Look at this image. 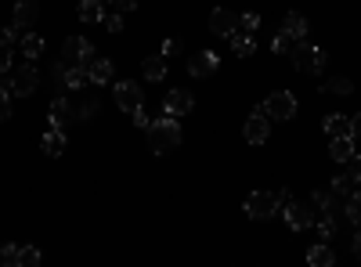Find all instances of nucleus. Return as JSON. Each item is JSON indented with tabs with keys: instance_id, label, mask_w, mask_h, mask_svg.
<instances>
[{
	"instance_id": "24",
	"label": "nucleus",
	"mask_w": 361,
	"mask_h": 267,
	"mask_svg": "<svg viewBox=\"0 0 361 267\" xmlns=\"http://www.w3.org/2000/svg\"><path fill=\"white\" fill-rule=\"evenodd\" d=\"M322 91H329V94H354V83L347 76H329L322 83Z\"/></svg>"
},
{
	"instance_id": "13",
	"label": "nucleus",
	"mask_w": 361,
	"mask_h": 267,
	"mask_svg": "<svg viewBox=\"0 0 361 267\" xmlns=\"http://www.w3.org/2000/svg\"><path fill=\"white\" fill-rule=\"evenodd\" d=\"M267 134H271L267 116L257 108V112L250 116V120H246V141H250V144H264V141H267Z\"/></svg>"
},
{
	"instance_id": "19",
	"label": "nucleus",
	"mask_w": 361,
	"mask_h": 267,
	"mask_svg": "<svg viewBox=\"0 0 361 267\" xmlns=\"http://www.w3.org/2000/svg\"><path fill=\"white\" fill-rule=\"evenodd\" d=\"M307 263H311V267H333V263H336V253L329 249L325 242H318V246L307 249Z\"/></svg>"
},
{
	"instance_id": "36",
	"label": "nucleus",
	"mask_w": 361,
	"mask_h": 267,
	"mask_svg": "<svg viewBox=\"0 0 361 267\" xmlns=\"http://www.w3.org/2000/svg\"><path fill=\"white\" fill-rule=\"evenodd\" d=\"M102 22H105V29H109V33H119V29H123V11H109Z\"/></svg>"
},
{
	"instance_id": "40",
	"label": "nucleus",
	"mask_w": 361,
	"mask_h": 267,
	"mask_svg": "<svg viewBox=\"0 0 361 267\" xmlns=\"http://www.w3.org/2000/svg\"><path fill=\"white\" fill-rule=\"evenodd\" d=\"M0 40H4V44H11V47H15V44H22V37H18V25H8L4 33H0Z\"/></svg>"
},
{
	"instance_id": "18",
	"label": "nucleus",
	"mask_w": 361,
	"mask_h": 267,
	"mask_svg": "<svg viewBox=\"0 0 361 267\" xmlns=\"http://www.w3.org/2000/svg\"><path fill=\"white\" fill-rule=\"evenodd\" d=\"M87 76H90V83H109L112 80V62H109V58H94V62H90L87 66Z\"/></svg>"
},
{
	"instance_id": "31",
	"label": "nucleus",
	"mask_w": 361,
	"mask_h": 267,
	"mask_svg": "<svg viewBox=\"0 0 361 267\" xmlns=\"http://www.w3.org/2000/svg\"><path fill=\"white\" fill-rule=\"evenodd\" d=\"M347 217H350V224L361 228V192H350L347 195Z\"/></svg>"
},
{
	"instance_id": "33",
	"label": "nucleus",
	"mask_w": 361,
	"mask_h": 267,
	"mask_svg": "<svg viewBox=\"0 0 361 267\" xmlns=\"http://www.w3.org/2000/svg\"><path fill=\"white\" fill-rule=\"evenodd\" d=\"M354 185H357V181H354L350 173H340L336 181H333V192H336V195H350V192H354Z\"/></svg>"
},
{
	"instance_id": "38",
	"label": "nucleus",
	"mask_w": 361,
	"mask_h": 267,
	"mask_svg": "<svg viewBox=\"0 0 361 267\" xmlns=\"http://www.w3.org/2000/svg\"><path fill=\"white\" fill-rule=\"evenodd\" d=\"M347 173H350V177H354V181L361 185V152H354V156L347 159Z\"/></svg>"
},
{
	"instance_id": "1",
	"label": "nucleus",
	"mask_w": 361,
	"mask_h": 267,
	"mask_svg": "<svg viewBox=\"0 0 361 267\" xmlns=\"http://www.w3.org/2000/svg\"><path fill=\"white\" fill-rule=\"evenodd\" d=\"M177 144H180V123L173 120V116H163V120L148 123V148H152L156 156L173 152Z\"/></svg>"
},
{
	"instance_id": "42",
	"label": "nucleus",
	"mask_w": 361,
	"mask_h": 267,
	"mask_svg": "<svg viewBox=\"0 0 361 267\" xmlns=\"http://www.w3.org/2000/svg\"><path fill=\"white\" fill-rule=\"evenodd\" d=\"M350 137H354V141H361V112L350 120Z\"/></svg>"
},
{
	"instance_id": "39",
	"label": "nucleus",
	"mask_w": 361,
	"mask_h": 267,
	"mask_svg": "<svg viewBox=\"0 0 361 267\" xmlns=\"http://www.w3.org/2000/svg\"><path fill=\"white\" fill-rule=\"evenodd\" d=\"M109 8H112V11H123V15H127V11H134V8H137V0H109Z\"/></svg>"
},
{
	"instance_id": "7",
	"label": "nucleus",
	"mask_w": 361,
	"mask_h": 267,
	"mask_svg": "<svg viewBox=\"0 0 361 267\" xmlns=\"http://www.w3.org/2000/svg\"><path fill=\"white\" fill-rule=\"evenodd\" d=\"M37 83H40L37 66H33V62H25V66H18V69L11 73V87H8V91H11L15 98H29V94L37 91Z\"/></svg>"
},
{
	"instance_id": "25",
	"label": "nucleus",
	"mask_w": 361,
	"mask_h": 267,
	"mask_svg": "<svg viewBox=\"0 0 361 267\" xmlns=\"http://www.w3.org/2000/svg\"><path fill=\"white\" fill-rule=\"evenodd\" d=\"M80 18H83V22H102V18H105L102 0H80Z\"/></svg>"
},
{
	"instance_id": "22",
	"label": "nucleus",
	"mask_w": 361,
	"mask_h": 267,
	"mask_svg": "<svg viewBox=\"0 0 361 267\" xmlns=\"http://www.w3.org/2000/svg\"><path fill=\"white\" fill-rule=\"evenodd\" d=\"M228 40H231V51H235L238 58H250V54L257 51V40H253L250 33H238V29H235V33H231Z\"/></svg>"
},
{
	"instance_id": "41",
	"label": "nucleus",
	"mask_w": 361,
	"mask_h": 267,
	"mask_svg": "<svg viewBox=\"0 0 361 267\" xmlns=\"http://www.w3.org/2000/svg\"><path fill=\"white\" fill-rule=\"evenodd\" d=\"M130 120H134V127H145V130H148V123H152V120H148V116H145V108L130 112Z\"/></svg>"
},
{
	"instance_id": "12",
	"label": "nucleus",
	"mask_w": 361,
	"mask_h": 267,
	"mask_svg": "<svg viewBox=\"0 0 361 267\" xmlns=\"http://www.w3.org/2000/svg\"><path fill=\"white\" fill-rule=\"evenodd\" d=\"M217 66H221V58L214 54V51H199V54H192V62H188V73L192 76H209V73H217Z\"/></svg>"
},
{
	"instance_id": "4",
	"label": "nucleus",
	"mask_w": 361,
	"mask_h": 267,
	"mask_svg": "<svg viewBox=\"0 0 361 267\" xmlns=\"http://www.w3.org/2000/svg\"><path fill=\"white\" fill-rule=\"evenodd\" d=\"M62 62L73 66V69H87L90 62H94V47H90V40H83V37H66V44H62Z\"/></svg>"
},
{
	"instance_id": "8",
	"label": "nucleus",
	"mask_w": 361,
	"mask_h": 267,
	"mask_svg": "<svg viewBox=\"0 0 361 267\" xmlns=\"http://www.w3.org/2000/svg\"><path fill=\"white\" fill-rule=\"evenodd\" d=\"M112 98H116V105L123 108L127 116H130V112H137V108H141V101H145V98H141V87H137V83H130V80L116 83V94H112Z\"/></svg>"
},
{
	"instance_id": "28",
	"label": "nucleus",
	"mask_w": 361,
	"mask_h": 267,
	"mask_svg": "<svg viewBox=\"0 0 361 267\" xmlns=\"http://www.w3.org/2000/svg\"><path fill=\"white\" fill-rule=\"evenodd\" d=\"M22 51H25L29 62H37V58L44 54V40H40L37 33H29V37H22Z\"/></svg>"
},
{
	"instance_id": "11",
	"label": "nucleus",
	"mask_w": 361,
	"mask_h": 267,
	"mask_svg": "<svg viewBox=\"0 0 361 267\" xmlns=\"http://www.w3.org/2000/svg\"><path fill=\"white\" fill-rule=\"evenodd\" d=\"M73 120H76V116H73V101H69L66 94H58V98L51 101V127L66 130V127H69Z\"/></svg>"
},
{
	"instance_id": "32",
	"label": "nucleus",
	"mask_w": 361,
	"mask_h": 267,
	"mask_svg": "<svg viewBox=\"0 0 361 267\" xmlns=\"http://www.w3.org/2000/svg\"><path fill=\"white\" fill-rule=\"evenodd\" d=\"M8 69H15V51H11V44L0 40V76H4Z\"/></svg>"
},
{
	"instance_id": "3",
	"label": "nucleus",
	"mask_w": 361,
	"mask_h": 267,
	"mask_svg": "<svg viewBox=\"0 0 361 267\" xmlns=\"http://www.w3.org/2000/svg\"><path fill=\"white\" fill-rule=\"evenodd\" d=\"M289 58H293V66H296L300 73H322V69H325V51L314 47V44H307V40H300Z\"/></svg>"
},
{
	"instance_id": "43",
	"label": "nucleus",
	"mask_w": 361,
	"mask_h": 267,
	"mask_svg": "<svg viewBox=\"0 0 361 267\" xmlns=\"http://www.w3.org/2000/svg\"><path fill=\"white\" fill-rule=\"evenodd\" d=\"M180 51V40H166L163 44V58H170V54H177Z\"/></svg>"
},
{
	"instance_id": "16",
	"label": "nucleus",
	"mask_w": 361,
	"mask_h": 267,
	"mask_svg": "<svg viewBox=\"0 0 361 267\" xmlns=\"http://www.w3.org/2000/svg\"><path fill=\"white\" fill-rule=\"evenodd\" d=\"M40 148H44V156H51V159H58L66 152V130H58V127H51L47 134H44V141H40Z\"/></svg>"
},
{
	"instance_id": "14",
	"label": "nucleus",
	"mask_w": 361,
	"mask_h": 267,
	"mask_svg": "<svg viewBox=\"0 0 361 267\" xmlns=\"http://www.w3.org/2000/svg\"><path fill=\"white\" fill-rule=\"evenodd\" d=\"M37 18H40V4H37V0H15V25L18 29L37 25Z\"/></svg>"
},
{
	"instance_id": "26",
	"label": "nucleus",
	"mask_w": 361,
	"mask_h": 267,
	"mask_svg": "<svg viewBox=\"0 0 361 267\" xmlns=\"http://www.w3.org/2000/svg\"><path fill=\"white\" fill-rule=\"evenodd\" d=\"M311 202H314V210H318V213H329V210L336 206V192H333V188H329V192L318 188V192L311 195Z\"/></svg>"
},
{
	"instance_id": "2",
	"label": "nucleus",
	"mask_w": 361,
	"mask_h": 267,
	"mask_svg": "<svg viewBox=\"0 0 361 267\" xmlns=\"http://www.w3.org/2000/svg\"><path fill=\"white\" fill-rule=\"evenodd\" d=\"M286 199H293V195H289V192H253V195L246 199V213H250L253 221H267V217L279 213V206H282Z\"/></svg>"
},
{
	"instance_id": "35",
	"label": "nucleus",
	"mask_w": 361,
	"mask_h": 267,
	"mask_svg": "<svg viewBox=\"0 0 361 267\" xmlns=\"http://www.w3.org/2000/svg\"><path fill=\"white\" fill-rule=\"evenodd\" d=\"M11 98H15V94L8 91V87H0V123L11 116Z\"/></svg>"
},
{
	"instance_id": "30",
	"label": "nucleus",
	"mask_w": 361,
	"mask_h": 267,
	"mask_svg": "<svg viewBox=\"0 0 361 267\" xmlns=\"http://www.w3.org/2000/svg\"><path fill=\"white\" fill-rule=\"evenodd\" d=\"M318 235H322V242H329V239H333V235H336V221H333V213H322L318 221Z\"/></svg>"
},
{
	"instance_id": "23",
	"label": "nucleus",
	"mask_w": 361,
	"mask_h": 267,
	"mask_svg": "<svg viewBox=\"0 0 361 267\" xmlns=\"http://www.w3.org/2000/svg\"><path fill=\"white\" fill-rule=\"evenodd\" d=\"M282 29H286L289 37L304 40V37H307V18H304V15H296V11H289V15H286V22H282Z\"/></svg>"
},
{
	"instance_id": "5",
	"label": "nucleus",
	"mask_w": 361,
	"mask_h": 267,
	"mask_svg": "<svg viewBox=\"0 0 361 267\" xmlns=\"http://www.w3.org/2000/svg\"><path fill=\"white\" fill-rule=\"evenodd\" d=\"M286 224L293 231H307L314 221H318V210H314V202H296V199H286Z\"/></svg>"
},
{
	"instance_id": "37",
	"label": "nucleus",
	"mask_w": 361,
	"mask_h": 267,
	"mask_svg": "<svg viewBox=\"0 0 361 267\" xmlns=\"http://www.w3.org/2000/svg\"><path fill=\"white\" fill-rule=\"evenodd\" d=\"M238 25H243V33H250V37H253V29L260 25V18H257L253 11H243V15H238Z\"/></svg>"
},
{
	"instance_id": "21",
	"label": "nucleus",
	"mask_w": 361,
	"mask_h": 267,
	"mask_svg": "<svg viewBox=\"0 0 361 267\" xmlns=\"http://www.w3.org/2000/svg\"><path fill=\"white\" fill-rule=\"evenodd\" d=\"M329 156H333L336 163H347L350 156H354V137L347 134V137H333V144H329Z\"/></svg>"
},
{
	"instance_id": "9",
	"label": "nucleus",
	"mask_w": 361,
	"mask_h": 267,
	"mask_svg": "<svg viewBox=\"0 0 361 267\" xmlns=\"http://www.w3.org/2000/svg\"><path fill=\"white\" fill-rule=\"evenodd\" d=\"M238 29V15L228 11V8H214L209 11V33H217V37H231Z\"/></svg>"
},
{
	"instance_id": "27",
	"label": "nucleus",
	"mask_w": 361,
	"mask_h": 267,
	"mask_svg": "<svg viewBox=\"0 0 361 267\" xmlns=\"http://www.w3.org/2000/svg\"><path fill=\"white\" fill-rule=\"evenodd\" d=\"M296 44H300L296 37H289L286 29H279L275 40H271V51H275V54H293V47H296Z\"/></svg>"
},
{
	"instance_id": "29",
	"label": "nucleus",
	"mask_w": 361,
	"mask_h": 267,
	"mask_svg": "<svg viewBox=\"0 0 361 267\" xmlns=\"http://www.w3.org/2000/svg\"><path fill=\"white\" fill-rule=\"evenodd\" d=\"M40 260H44V253L37 246H22L18 249V267H37Z\"/></svg>"
},
{
	"instance_id": "34",
	"label": "nucleus",
	"mask_w": 361,
	"mask_h": 267,
	"mask_svg": "<svg viewBox=\"0 0 361 267\" xmlns=\"http://www.w3.org/2000/svg\"><path fill=\"white\" fill-rule=\"evenodd\" d=\"M18 249H22V246H15V242L0 246V263H8V267H18Z\"/></svg>"
},
{
	"instance_id": "17",
	"label": "nucleus",
	"mask_w": 361,
	"mask_h": 267,
	"mask_svg": "<svg viewBox=\"0 0 361 267\" xmlns=\"http://www.w3.org/2000/svg\"><path fill=\"white\" fill-rule=\"evenodd\" d=\"M141 73H145V80L159 83V80L166 76V58H163V54H148L145 62H141Z\"/></svg>"
},
{
	"instance_id": "15",
	"label": "nucleus",
	"mask_w": 361,
	"mask_h": 267,
	"mask_svg": "<svg viewBox=\"0 0 361 267\" xmlns=\"http://www.w3.org/2000/svg\"><path fill=\"white\" fill-rule=\"evenodd\" d=\"M73 116L80 123H87L90 116H98V98H90V94H80V91H73Z\"/></svg>"
},
{
	"instance_id": "6",
	"label": "nucleus",
	"mask_w": 361,
	"mask_h": 267,
	"mask_svg": "<svg viewBox=\"0 0 361 267\" xmlns=\"http://www.w3.org/2000/svg\"><path fill=\"white\" fill-rule=\"evenodd\" d=\"M260 112L267 116V120H293V116H296V94H289V91L267 94V101L260 105Z\"/></svg>"
},
{
	"instance_id": "10",
	"label": "nucleus",
	"mask_w": 361,
	"mask_h": 267,
	"mask_svg": "<svg viewBox=\"0 0 361 267\" xmlns=\"http://www.w3.org/2000/svg\"><path fill=\"white\" fill-rule=\"evenodd\" d=\"M163 108H166V116L180 120V116H188V112L195 108V98H192L188 91H170V94L163 98Z\"/></svg>"
},
{
	"instance_id": "20",
	"label": "nucleus",
	"mask_w": 361,
	"mask_h": 267,
	"mask_svg": "<svg viewBox=\"0 0 361 267\" xmlns=\"http://www.w3.org/2000/svg\"><path fill=\"white\" fill-rule=\"evenodd\" d=\"M325 134L329 137H347L350 134V120H347V116H340V112H333V116H325Z\"/></svg>"
},
{
	"instance_id": "44",
	"label": "nucleus",
	"mask_w": 361,
	"mask_h": 267,
	"mask_svg": "<svg viewBox=\"0 0 361 267\" xmlns=\"http://www.w3.org/2000/svg\"><path fill=\"white\" fill-rule=\"evenodd\" d=\"M350 253L361 260V228H357V235H354V242H350Z\"/></svg>"
}]
</instances>
